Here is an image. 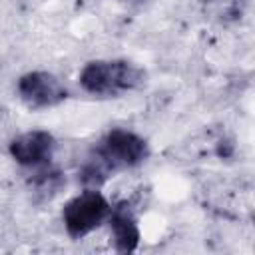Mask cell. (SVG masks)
<instances>
[{
	"label": "cell",
	"mask_w": 255,
	"mask_h": 255,
	"mask_svg": "<svg viewBox=\"0 0 255 255\" xmlns=\"http://www.w3.org/2000/svg\"><path fill=\"white\" fill-rule=\"evenodd\" d=\"M147 157V143L143 137L129 129L116 128L106 133L82 169V181L88 185L102 183L118 169L133 167Z\"/></svg>",
	"instance_id": "obj_1"
},
{
	"label": "cell",
	"mask_w": 255,
	"mask_h": 255,
	"mask_svg": "<svg viewBox=\"0 0 255 255\" xmlns=\"http://www.w3.org/2000/svg\"><path fill=\"white\" fill-rule=\"evenodd\" d=\"M145 80V72L128 60H94L80 72V86L94 96H120L135 90Z\"/></svg>",
	"instance_id": "obj_2"
},
{
	"label": "cell",
	"mask_w": 255,
	"mask_h": 255,
	"mask_svg": "<svg viewBox=\"0 0 255 255\" xmlns=\"http://www.w3.org/2000/svg\"><path fill=\"white\" fill-rule=\"evenodd\" d=\"M110 213L112 205L108 199L96 189H86L64 205L62 221L72 239H82L98 229L110 217Z\"/></svg>",
	"instance_id": "obj_3"
},
{
	"label": "cell",
	"mask_w": 255,
	"mask_h": 255,
	"mask_svg": "<svg viewBox=\"0 0 255 255\" xmlns=\"http://www.w3.org/2000/svg\"><path fill=\"white\" fill-rule=\"evenodd\" d=\"M18 96L32 110H46L68 98L66 86L50 72H28L18 80Z\"/></svg>",
	"instance_id": "obj_4"
},
{
	"label": "cell",
	"mask_w": 255,
	"mask_h": 255,
	"mask_svg": "<svg viewBox=\"0 0 255 255\" xmlns=\"http://www.w3.org/2000/svg\"><path fill=\"white\" fill-rule=\"evenodd\" d=\"M56 147V139L52 133L44 129H32L12 139L10 155L16 163L24 167H40L50 163L52 153Z\"/></svg>",
	"instance_id": "obj_5"
},
{
	"label": "cell",
	"mask_w": 255,
	"mask_h": 255,
	"mask_svg": "<svg viewBox=\"0 0 255 255\" xmlns=\"http://www.w3.org/2000/svg\"><path fill=\"white\" fill-rule=\"evenodd\" d=\"M108 219H110V229H112L116 251H120V253L135 251V247L139 243V229H137L135 217L128 209V205L122 203V205L114 207Z\"/></svg>",
	"instance_id": "obj_6"
}]
</instances>
